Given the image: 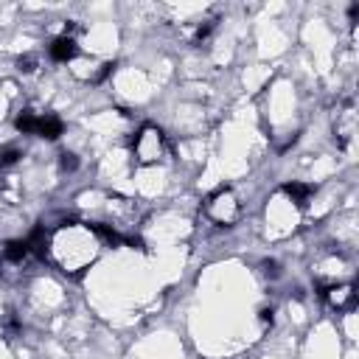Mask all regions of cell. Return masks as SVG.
I'll return each instance as SVG.
<instances>
[{
    "label": "cell",
    "mask_w": 359,
    "mask_h": 359,
    "mask_svg": "<svg viewBox=\"0 0 359 359\" xmlns=\"http://www.w3.org/2000/svg\"><path fill=\"white\" fill-rule=\"evenodd\" d=\"M34 132L48 138V141H56L62 135V121H56V118H37V129Z\"/></svg>",
    "instance_id": "1"
},
{
    "label": "cell",
    "mask_w": 359,
    "mask_h": 359,
    "mask_svg": "<svg viewBox=\"0 0 359 359\" xmlns=\"http://www.w3.org/2000/svg\"><path fill=\"white\" fill-rule=\"evenodd\" d=\"M73 54H76V42H73L71 37H59L54 45H51V56H54V59H59V62L71 59Z\"/></svg>",
    "instance_id": "2"
},
{
    "label": "cell",
    "mask_w": 359,
    "mask_h": 359,
    "mask_svg": "<svg viewBox=\"0 0 359 359\" xmlns=\"http://www.w3.org/2000/svg\"><path fill=\"white\" fill-rule=\"evenodd\" d=\"M25 253H28V242H8V244H6V256L11 258V261L23 258Z\"/></svg>",
    "instance_id": "3"
},
{
    "label": "cell",
    "mask_w": 359,
    "mask_h": 359,
    "mask_svg": "<svg viewBox=\"0 0 359 359\" xmlns=\"http://www.w3.org/2000/svg\"><path fill=\"white\" fill-rule=\"evenodd\" d=\"M309 191H312L309 185H295V182H292V185H286V194L295 196L297 205H303V199H306V194H309Z\"/></svg>",
    "instance_id": "4"
},
{
    "label": "cell",
    "mask_w": 359,
    "mask_h": 359,
    "mask_svg": "<svg viewBox=\"0 0 359 359\" xmlns=\"http://www.w3.org/2000/svg\"><path fill=\"white\" fill-rule=\"evenodd\" d=\"M17 157H20V152H17V149H6V152L0 155V166H8V163H14Z\"/></svg>",
    "instance_id": "5"
},
{
    "label": "cell",
    "mask_w": 359,
    "mask_h": 359,
    "mask_svg": "<svg viewBox=\"0 0 359 359\" xmlns=\"http://www.w3.org/2000/svg\"><path fill=\"white\" fill-rule=\"evenodd\" d=\"M62 166H65V169H73V166H76L73 155H62Z\"/></svg>",
    "instance_id": "6"
},
{
    "label": "cell",
    "mask_w": 359,
    "mask_h": 359,
    "mask_svg": "<svg viewBox=\"0 0 359 359\" xmlns=\"http://www.w3.org/2000/svg\"><path fill=\"white\" fill-rule=\"evenodd\" d=\"M261 317H264V320H269V323H272V309H264V312H261Z\"/></svg>",
    "instance_id": "7"
}]
</instances>
